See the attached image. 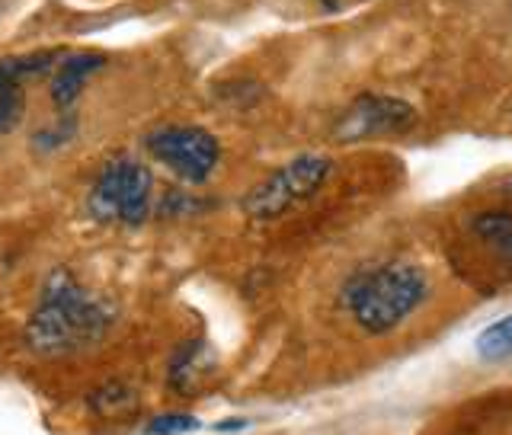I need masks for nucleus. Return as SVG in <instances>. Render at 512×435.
I'll return each mask as SVG.
<instances>
[{
	"instance_id": "1",
	"label": "nucleus",
	"mask_w": 512,
	"mask_h": 435,
	"mask_svg": "<svg viewBox=\"0 0 512 435\" xmlns=\"http://www.w3.org/2000/svg\"><path fill=\"white\" fill-rule=\"evenodd\" d=\"M112 327L109 304L80 288L68 269H55L45 279L42 301L26 324V343L39 356H74L96 346Z\"/></svg>"
},
{
	"instance_id": "2",
	"label": "nucleus",
	"mask_w": 512,
	"mask_h": 435,
	"mask_svg": "<svg viewBox=\"0 0 512 435\" xmlns=\"http://www.w3.org/2000/svg\"><path fill=\"white\" fill-rule=\"evenodd\" d=\"M429 295L426 272L413 263L394 260L381 263L375 269L359 272L346 285L343 301L352 314V320L372 336L391 333L420 308Z\"/></svg>"
},
{
	"instance_id": "3",
	"label": "nucleus",
	"mask_w": 512,
	"mask_h": 435,
	"mask_svg": "<svg viewBox=\"0 0 512 435\" xmlns=\"http://www.w3.org/2000/svg\"><path fill=\"white\" fill-rule=\"evenodd\" d=\"M333 160L320 154L295 157L292 164L269 173L260 186H253L244 196V212L253 221H272L285 212H292L295 205L308 202L314 192L330 180Z\"/></svg>"
},
{
	"instance_id": "4",
	"label": "nucleus",
	"mask_w": 512,
	"mask_h": 435,
	"mask_svg": "<svg viewBox=\"0 0 512 435\" xmlns=\"http://www.w3.org/2000/svg\"><path fill=\"white\" fill-rule=\"evenodd\" d=\"M151 208V170L132 157H116L100 170L90 192V212L100 221L141 224Z\"/></svg>"
},
{
	"instance_id": "5",
	"label": "nucleus",
	"mask_w": 512,
	"mask_h": 435,
	"mask_svg": "<svg viewBox=\"0 0 512 435\" xmlns=\"http://www.w3.org/2000/svg\"><path fill=\"white\" fill-rule=\"evenodd\" d=\"M416 125V109L388 93H362L356 96L333 122V141L356 144L388 135H404Z\"/></svg>"
},
{
	"instance_id": "6",
	"label": "nucleus",
	"mask_w": 512,
	"mask_h": 435,
	"mask_svg": "<svg viewBox=\"0 0 512 435\" xmlns=\"http://www.w3.org/2000/svg\"><path fill=\"white\" fill-rule=\"evenodd\" d=\"M148 151L186 183H205L221 160V144L196 125H167L148 138Z\"/></svg>"
},
{
	"instance_id": "7",
	"label": "nucleus",
	"mask_w": 512,
	"mask_h": 435,
	"mask_svg": "<svg viewBox=\"0 0 512 435\" xmlns=\"http://www.w3.org/2000/svg\"><path fill=\"white\" fill-rule=\"evenodd\" d=\"M106 64V55L103 52H74V55H64L61 64L55 68L52 74V103L55 109L61 112H68L74 103H77V96L84 93L87 87V80L100 71Z\"/></svg>"
},
{
	"instance_id": "8",
	"label": "nucleus",
	"mask_w": 512,
	"mask_h": 435,
	"mask_svg": "<svg viewBox=\"0 0 512 435\" xmlns=\"http://www.w3.org/2000/svg\"><path fill=\"white\" fill-rule=\"evenodd\" d=\"M215 372V356L205 343H186L176 349V356L170 362V384L173 391L192 394L199 391L208 381V375Z\"/></svg>"
},
{
	"instance_id": "9",
	"label": "nucleus",
	"mask_w": 512,
	"mask_h": 435,
	"mask_svg": "<svg viewBox=\"0 0 512 435\" xmlns=\"http://www.w3.org/2000/svg\"><path fill=\"white\" fill-rule=\"evenodd\" d=\"M471 234L484 244L496 260L512 266V215L493 208V212H480L471 218Z\"/></svg>"
},
{
	"instance_id": "10",
	"label": "nucleus",
	"mask_w": 512,
	"mask_h": 435,
	"mask_svg": "<svg viewBox=\"0 0 512 435\" xmlns=\"http://www.w3.org/2000/svg\"><path fill=\"white\" fill-rule=\"evenodd\" d=\"M58 58H61V52H55V48H48V52L20 55V58H4V61H0V84L23 87L26 80L52 71Z\"/></svg>"
},
{
	"instance_id": "11",
	"label": "nucleus",
	"mask_w": 512,
	"mask_h": 435,
	"mask_svg": "<svg viewBox=\"0 0 512 435\" xmlns=\"http://www.w3.org/2000/svg\"><path fill=\"white\" fill-rule=\"evenodd\" d=\"M477 356L487 362H506L512 359V314L500 317L477 336Z\"/></svg>"
},
{
	"instance_id": "12",
	"label": "nucleus",
	"mask_w": 512,
	"mask_h": 435,
	"mask_svg": "<svg viewBox=\"0 0 512 435\" xmlns=\"http://www.w3.org/2000/svg\"><path fill=\"white\" fill-rule=\"evenodd\" d=\"M90 407L100 416H128L138 407V397H135L132 388H125V384L112 381V384H106V388H100L90 397Z\"/></svg>"
},
{
	"instance_id": "13",
	"label": "nucleus",
	"mask_w": 512,
	"mask_h": 435,
	"mask_svg": "<svg viewBox=\"0 0 512 435\" xmlns=\"http://www.w3.org/2000/svg\"><path fill=\"white\" fill-rule=\"evenodd\" d=\"M23 109H26L23 87L0 84V132H10V128L23 119Z\"/></svg>"
},
{
	"instance_id": "14",
	"label": "nucleus",
	"mask_w": 512,
	"mask_h": 435,
	"mask_svg": "<svg viewBox=\"0 0 512 435\" xmlns=\"http://www.w3.org/2000/svg\"><path fill=\"white\" fill-rule=\"evenodd\" d=\"M199 429L196 416H186V413H170V416H157V420L148 423V435H189Z\"/></svg>"
},
{
	"instance_id": "15",
	"label": "nucleus",
	"mask_w": 512,
	"mask_h": 435,
	"mask_svg": "<svg viewBox=\"0 0 512 435\" xmlns=\"http://www.w3.org/2000/svg\"><path fill=\"white\" fill-rule=\"evenodd\" d=\"M74 135V119H61V122H55V128H45V132H39L36 138V148H42V151H55L58 144H64Z\"/></svg>"
},
{
	"instance_id": "16",
	"label": "nucleus",
	"mask_w": 512,
	"mask_h": 435,
	"mask_svg": "<svg viewBox=\"0 0 512 435\" xmlns=\"http://www.w3.org/2000/svg\"><path fill=\"white\" fill-rule=\"evenodd\" d=\"M324 4H327V7H336V4H333V0H324Z\"/></svg>"
}]
</instances>
